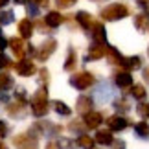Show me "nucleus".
<instances>
[{
	"mask_svg": "<svg viewBox=\"0 0 149 149\" xmlns=\"http://www.w3.org/2000/svg\"><path fill=\"white\" fill-rule=\"evenodd\" d=\"M92 39H94V42H101V44H105L107 42V31H105V26L103 24H96L94 28H92Z\"/></svg>",
	"mask_w": 149,
	"mask_h": 149,
	"instance_id": "nucleus-20",
	"label": "nucleus"
},
{
	"mask_svg": "<svg viewBox=\"0 0 149 149\" xmlns=\"http://www.w3.org/2000/svg\"><path fill=\"white\" fill-rule=\"evenodd\" d=\"M6 134H8V125H6V122L0 120V138H4Z\"/></svg>",
	"mask_w": 149,
	"mask_h": 149,
	"instance_id": "nucleus-40",
	"label": "nucleus"
},
{
	"mask_svg": "<svg viewBox=\"0 0 149 149\" xmlns=\"http://www.w3.org/2000/svg\"><path fill=\"white\" fill-rule=\"evenodd\" d=\"M111 149H125V142L123 140H114Z\"/></svg>",
	"mask_w": 149,
	"mask_h": 149,
	"instance_id": "nucleus-38",
	"label": "nucleus"
},
{
	"mask_svg": "<svg viewBox=\"0 0 149 149\" xmlns=\"http://www.w3.org/2000/svg\"><path fill=\"white\" fill-rule=\"evenodd\" d=\"M0 149H8V147H6V144H2V142H0Z\"/></svg>",
	"mask_w": 149,
	"mask_h": 149,
	"instance_id": "nucleus-47",
	"label": "nucleus"
},
{
	"mask_svg": "<svg viewBox=\"0 0 149 149\" xmlns=\"http://www.w3.org/2000/svg\"><path fill=\"white\" fill-rule=\"evenodd\" d=\"M41 0H30V4H39Z\"/></svg>",
	"mask_w": 149,
	"mask_h": 149,
	"instance_id": "nucleus-46",
	"label": "nucleus"
},
{
	"mask_svg": "<svg viewBox=\"0 0 149 149\" xmlns=\"http://www.w3.org/2000/svg\"><path fill=\"white\" fill-rule=\"evenodd\" d=\"M15 2H17V4H22V2H26V0H15Z\"/></svg>",
	"mask_w": 149,
	"mask_h": 149,
	"instance_id": "nucleus-48",
	"label": "nucleus"
},
{
	"mask_svg": "<svg viewBox=\"0 0 149 149\" xmlns=\"http://www.w3.org/2000/svg\"><path fill=\"white\" fill-rule=\"evenodd\" d=\"M114 109H116L118 112H127L131 109V105L125 98H118V100H114Z\"/></svg>",
	"mask_w": 149,
	"mask_h": 149,
	"instance_id": "nucleus-30",
	"label": "nucleus"
},
{
	"mask_svg": "<svg viewBox=\"0 0 149 149\" xmlns=\"http://www.w3.org/2000/svg\"><path fill=\"white\" fill-rule=\"evenodd\" d=\"M15 70L22 77H30V76H33V74L37 72V68H35V63H33V61H30V59H20L15 65Z\"/></svg>",
	"mask_w": 149,
	"mask_h": 149,
	"instance_id": "nucleus-9",
	"label": "nucleus"
},
{
	"mask_svg": "<svg viewBox=\"0 0 149 149\" xmlns=\"http://www.w3.org/2000/svg\"><path fill=\"white\" fill-rule=\"evenodd\" d=\"M76 20H77V24L81 26L83 30H87V31H92V28L98 24L96 19L88 13V11H77V13H76Z\"/></svg>",
	"mask_w": 149,
	"mask_h": 149,
	"instance_id": "nucleus-11",
	"label": "nucleus"
},
{
	"mask_svg": "<svg viewBox=\"0 0 149 149\" xmlns=\"http://www.w3.org/2000/svg\"><path fill=\"white\" fill-rule=\"evenodd\" d=\"M96 2H101V0H96Z\"/></svg>",
	"mask_w": 149,
	"mask_h": 149,
	"instance_id": "nucleus-51",
	"label": "nucleus"
},
{
	"mask_svg": "<svg viewBox=\"0 0 149 149\" xmlns=\"http://www.w3.org/2000/svg\"><path fill=\"white\" fill-rule=\"evenodd\" d=\"M0 35H2V28H0Z\"/></svg>",
	"mask_w": 149,
	"mask_h": 149,
	"instance_id": "nucleus-49",
	"label": "nucleus"
},
{
	"mask_svg": "<svg viewBox=\"0 0 149 149\" xmlns=\"http://www.w3.org/2000/svg\"><path fill=\"white\" fill-rule=\"evenodd\" d=\"M112 96H114L112 87L109 83H105V81L100 83L98 87H96V90H94V98H96V101H100V103H107Z\"/></svg>",
	"mask_w": 149,
	"mask_h": 149,
	"instance_id": "nucleus-8",
	"label": "nucleus"
},
{
	"mask_svg": "<svg viewBox=\"0 0 149 149\" xmlns=\"http://www.w3.org/2000/svg\"><path fill=\"white\" fill-rule=\"evenodd\" d=\"M129 15H131V8L127 4H122V2L109 4V6H105V8L100 11L101 20H109V22L122 20V19H125V17H129Z\"/></svg>",
	"mask_w": 149,
	"mask_h": 149,
	"instance_id": "nucleus-1",
	"label": "nucleus"
},
{
	"mask_svg": "<svg viewBox=\"0 0 149 149\" xmlns=\"http://www.w3.org/2000/svg\"><path fill=\"white\" fill-rule=\"evenodd\" d=\"M94 140H96V144H100V146H112V142H114L112 131H109V129H98V131H96Z\"/></svg>",
	"mask_w": 149,
	"mask_h": 149,
	"instance_id": "nucleus-15",
	"label": "nucleus"
},
{
	"mask_svg": "<svg viewBox=\"0 0 149 149\" xmlns=\"http://www.w3.org/2000/svg\"><path fill=\"white\" fill-rule=\"evenodd\" d=\"M8 114L13 118H22L24 116V105L17 101L15 105H8Z\"/></svg>",
	"mask_w": 149,
	"mask_h": 149,
	"instance_id": "nucleus-28",
	"label": "nucleus"
},
{
	"mask_svg": "<svg viewBox=\"0 0 149 149\" xmlns=\"http://www.w3.org/2000/svg\"><path fill=\"white\" fill-rule=\"evenodd\" d=\"M92 107H94V98H90V96H79L77 98V101H76V109H77V112L79 114H87V112H90L92 111Z\"/></svg>",
	"mask_w": 149,
	"mask_h": 149,
	"instance_id": "nucleus-14",
	"label": "nucleus"
},
{
	"mask_svg": "<svg viewBox=\"0 0 149 149\" xmlns=\"http://www.w3.org/2000/svg\"><path fill=\"white\" fill-rule=\"evenodd\" d=\"M63 15L61 13H57V11H50V13L46 15V19H44V22H46V26L48 28H59L63 24Z\"/></svg>",
	"mask_w": 149,
	"mask_h": 149,
	"instance_id": "nucleus-21",
	"label": "nucleus"
},
{
	"mask_svg": "<svg viewBox=\"0 0 149 149\" xmlns=\"http://www.w3.org/2000/svg\"><path fill=\"white\" fill-rule=\"evenodd\" d=\"M13 144L17 149H39L37 147V138L31 133H24V134H17L13 138Z\"/></svg>",
	"mask_w": 149,
	"mask_h": 149,
	"instance_id": "nucleus-5",
	"label": "nucleus"
},
{
	"mask_svg": "<svg viewBox=\"0 0 149 149\" xmlns=\"http://www.w3.org/2000/svg\"><path fill=\"white\" fill-rule=\"evenodd\" d=\"M136 112H138V116L142 120H147L149 118V103L147 101H140L138 107H136Z\"/></svg>",
	"mask_w": 149,
	"mask_h": 149,
	"instance_id": "nucleus-31",
	"label": "nucleus"
},
{
	"mask_svg": "<svg viewBox=\"0 0 149 149\" xmlns=\"http://www.w3.org/2000/svg\"><path fill=\"white\" fill-rule=\"evenodd\" d=\"M142 76H144V81L149 85V66H146V68H144V72H142Z\"/></svg>",
	"mask_w": 149,
	"mask_h": 149,
	"instance_id": "nucleus-42",
	"label": "nucleus"
},
{
	"mask_svg": "<svg viewBox=\"0 0 149 149\" xmlns=\"http://www.w3.org/2000/svg\"><path fill=\"white\" fill-rule=\"evenodd\" d=\"M129 125H131V122L125 116H122V114H114V116H111L107 120V127H109V131H112V133H122Z\"/></svg>",
	"mask_w": 149,
	"mask_h": 149,
	"instance_id": "nucleus-6",
	"label": "nucleus"
},
{
	"mask_svg": "<svg viewBox=\"0 0 149 149\" xmlns=\"http://www.w3.org/2000/svg\"><path fill=\"white\" fill-rule=\"evenodd\" d=\"M107 55V46L105 44H101V42H92L88 46V52H87V55H85V61H98L101 59V57H105Z\"/></svg>",
	"mask_w": 149,
	"mask_h": 149,
	"instance_id": "nucleus-7",
	"label": "nucleus"
},
{
	"mask_svg": "<svg viewBox=\"0 0 149 149\" xmlns=\"http://www.w3.org/2000/svg\"><path fill=\"white\" fill-rule=\"evenodd\" d=\"M131 96H133L134 100L144 101L147 98V90H146L144 85H133V87H131Z\"/></svg>",
	"mask_w": 149,
	"mask_h": 149,
	"instance_id": "nucleus-25",
	"label": "nucleus"
},
{
	"mask_svg": "<svg viewBox=\"0 0 149 149\" xmlns=\"http://www.w3.org/2000/svg\"><path fill=\"white\" fill-rule=\"evenodd\" d=\"M134 134L138 136V138H142V140H149V123L146 120L134 123Z\"/></svg>",
	"mask_w": 149,
	"mask_h": 149,
	"instance_id": "nucleus-22",
	"label": "nucleus"
},
{
	"mask_svg": "<svg viewBox=\"0 0 149 149\" xmlns=\"http://www.w3.org/2000/svg\"><path fill=\"white\" fill-rule=\"evenodd\" d=\"M94 138H90L88 134H79L77 136V147H81V149H94Z\"/></svg>",
	"mask_w": 149,
	"mask_h": 149,
	"instance_id": "nucleus-26",
	"label": "nucleus"
},
{
	"mask_svg": "<svg viewBox=\"0 0 149 149\" xmlns=\"http://www.w3.org/2000/svg\"><path fill=\"white\" fill-rule=\"evenodd\" d=\"M8 4H9V0H0V9H2V8H6Z\"/></svg>",
	"mask_w": 149,
	"mask_h": 149,
	"instance_id": "nucleus-45",
	"label": "nucleus"
},
{
	"mask_svg": "<svg viewBox=\"0 0 149 149\" xmlns=\"http://www.w3.org/2000/svg\"><path fill=\"white\" fill-rule=\"evenodd\" d=\"M136 4H138L144 11H147V9H149V0H136Z\"/></svg>",
	"mask_w": 149,
	"mask_h": 149,
	"instance_id": "nucleus-41",
	"label": "nucleus"
},
{
	"mask_svg": "<svg viewBox=\"0 0 149 149\" xmlns=\"http://www.w3.org/2000/svg\"><path fill=\"white\" fill-rule=\"evenodd\" d=\"M134 28L138 31H149V11H144V13L136 15L134 19Z\"/></svg>",
	"mask_w": 149,
	"mask_h": 149,
	"instance_id": "nucleus-19",
	"label": "nucleus"
},
{
	"mask_svg": "<svg viewBox=\"0 0 149 149\" xmlns=\"http://www.w3.org/2000/svg\"><path fill=\"white\" fill-rule=\"evenodd\" d=\"M107 59H109V65L122 66L125 57H123L122 54H120V50H118L116 46H107Z\"/></svg>",
	"mask_w": 149,
	"mask_h": 149,
	"instance_id": "nucleus-16",
	"label": "nucleus"
},
{
	"mask_svg": "<svg viewBox=\"0 0 149 149\" xmlns=\"http://www.w3.org/2000/svg\"><path fill=\"white\" fill-rule=\"evenodd\" d=\"M83 123H85V127H87V129H98L100 125L103 123V114L90 111V112H87L83 116Z\"/></svg>",
	"mask_w": 149,
	"mask_h": 149,
	"instance_id": "nucleus-12",
	"label": "nucleus"
},
{
	"mask_svg": "<svg viewBox=\"0 0 149 149\" xmlns=\"http://www.w3.org/2000/svg\"><path fill=\"white\" fill-rule=\"evenodd\" d=\"M55 48H57V41H55L54 37H50V39H46V41H44L41 46L35 50V57H37L39 61H46L48 57L55 52Z\"/></svg>",
	"mask_w": 149,
	"mask_h": 149,
	"instance_id": "nucleus-4",
	"label": "nucleus"
},
{
	"mask_svg": "<svg viewBox=\"0 0 149 149\" xmlns=\"http://www.w3.org/2000/svg\"><path fill=\"white\" fill-rule=\"evenodd\" d=\"M52 107H54V111L59 114V116H70L72 114V109L66 105V103H63V101H59V100H55L54 103H52Z\"/></svg>",
	"mask_w": 149,
	"mask_h": 149,
	"instance_id": "nucleus-24",
	"label": "nucleus"
},
{
	"mask_svg": "<svg viewBox=\"0 0 149 149\" xmlns=\"http://www.w3.org/2000/svg\"><path fill=\"white\" fill-rule=\"evenodd\" d=\"M114 85H116L118 88H122V90H125V88H131L133 87V76H131V72H127V70H120V72H116L114 74Z\"/></svg>",
	"mask_w": 149,
	"mask_h": 149,
	"instance_id": "nucleus-10",
	"label": "nucleus"
},
{
	"mask_svg": "<svg viewBox=\"0 0 149 149\" xmlns=\"http://www.w3.org/2000/svg\"><path fill=\"white\" fill-rule=\"evenodd\" d=\"M9 66H13L11 59H9L6 54H2V52H0V70H2V68H9Z\"/></svg>",
	"mask_w": 149,
	"mask_h": 149,
	"instance_id": "nucleus-34",
	"label": "nucleus"
},
{
	"mask_svg": "<svg viewBox=\"0 0 149 149\" xmlns=\"http://www.w3.org/2000/svg\"><path fill=\"white\" fill-rule=\"evenodd\" d=\"M122 66H123V70H127V72H131V70H138V68L142 66V57H140V55L125 57Z\"/></svg>",
	"mask_w": 149,
	"mask_h": 149,
	"instance_id": "nucleus-18",
	"label": "nucleus"
},
{
	"mask_svg": "<svg viewBox=\"0 0 149 149\" xmlns=\"http://www.w3.org/2000/svg\"><path fill=\"white\" fill-rule=\"evenodd\" d=\"M15 20V13L13 9H6L0 13V24H11V22Z\"/></svg>",
	"mask_w": 149,
	"mask_h": 149,
	"instance_id": "nucleus-32",
	"label": "nucleus"
},
{
	"mask_svg": "<svg viewBox=\"0 0 149 149\" xmlns=\"http://www.w3.org/2000/svg\"><path fill=\"white\" fill-rule=\"evenodd\" d=\"M26 9H28V13H30L31 17H33V15H35V17L39 15V8H37V6H35V4H30V6H28V8H26Z\"/></svg>",
	"mask_w": 149,
	"mask_h": 149,
	"instance_id": "nucleus-39",
	"label": "nucleus"
},
{
	"mask_svg": "<svg viewBox=\"0 0 149 149\" xmlns=\"http://www.w3.org/2000/svg\"><path fill=\"white\" fill-rule=\"evenodd\" d=\"M19 33L22 39H30L33 35V22L30 19H22L19 22Z\"/></svg>",
	"mask_w": 149,
	"mask_h": 149,
	"instance_id": "nucleus-17",
	"label": "nucleus"
},
{
	"mask_svg": "<svg viewBox=\"0 0 149 149\" xmlns=\"http://www.w3.org/2000/svg\"><path fill=\"white\" fill-rule=\"evenodd\" d=\"M13 85H15V81H13V77H11L9 74H6V72L0 74V92H6V90H9Z\"/></svg>",
	"mask_w": 149,
	"mask_h": 149,
	"instance_id": "nucleus-27",
	"label": "nucleus"
},
{
	"mask_svg": "<svg viewBox=\"0 0 149 149\" xmlns=\"http://www.w3.org/2000/svg\"><path fill=\"white\" fill-rule=\"evenodd\" d=\"M94 83H96L94 76H92L90 72H87V70L77 72V74H74V76L70 77V85H72L76 90H87V88L92 87Z\"/></svg>",
	"mask_w": 149,
	"mask_h": 149,
	"instance_id": "nucleus-3",
	"label": "nucleus"
},
{
	"mask_svg": "<svg viewBox=\"0 0 149 149\" xmlns=\"http://www.w3.org/2000/svg\"><path fill=\"white\" fill-rule=\"evenodd\" d=\"M77 65V55H76V50L70 48L68 50V55H66V59H65V65H63V68H65L66 72H72L74 68H76Z\"/></svg>",
	"mask_w": 149,
	"mask_h": 149,
	"instance_id": "nucleus-23",
	"label": "nucleus"
},
{
	"mask_svg": "<svg viewBox=\"0 0 149 149\" xmlns=\"http://www.w3.org/2000/svg\"><path fill=\"white\" fill-rule=\"evenodd\" d=\"M83 125H85V123H83ZM83 125H81V122L74 120V122H70V125H68V129H70L72 133H81V131H83Z\"/></svg>",
	"mask_w": 149,
	"mask_h": 149,
	"instance_id": "nucleus-36",
	"label": "nucleus"
},
{
	"mask_svg": "<svg viewBox=\"0 0 149 149\" xmlns=\"http://www.w3.org/2000/svg\"><path fill=\"white\" fill-rule=\"evenodd\" d=\"M48 107H50V103H48V90H46V87H41L35 94H33V98H31V112H33V116H35V118L46 116V114H48Z\"/></svg>",
	"mask_w": 149,
	"mask_h": 149,
	"instance_id": "nucleus-2",
	"label": "nucleus"
},
{
	"mask_svg": "<svg viewBox=\"0 0 149 149\" xmlns=\"http://www.w3.org/2000/svg\"><path fill=\"white\" fill-rule=\"evenodd\" d=\"M4 103H8V96H6V94H0V105H4Z\"/></svg>",
	"mask_w": 149,
	"mask_h": 149,
	"instance_id": "nucleus-44",
	"label": "nucleus"
},
{
	"mask_svg": "<svg viewBox=\"0 0 149 149\" xmlns=\"http://www.w3.org/2000/svg\"><path fill=\"white\" fill-rule=\"evenodd\" d=\"M9 48L11 52H13V55H17L19 59H24V55H26V44L24 41H22V37H13V39H9Z\"/></svg>",
	"mask_w": 149,
	"mask_h": 149,
	"instance_id": "nucleus-13",
	"label": "nucleus"
},
{
	"mask_svg": "<svg viewBox=\"0 0 149 149\" xmlns=\"http://www.w3.org/2000/svg\"><path fill=\"white\" fill-rule=\"evenodd\" d=\"M147 55H149V48H147Z\"/></svg>",
	"mask_w": 149,
	"mask_h": 149,
	"instance_id": "nucleus-50",
	"label": "nucleus"
},
{
	"mask_svg": "<svg viewBox=\"0 0 149 149\" xmlns=\"http://www.w3.org/2000/svg\"><path fill=\"white\" fill-rule=\"evenodd\" d=\"M77 0H55V4L59 6L61 9H68V8H72V6H76Z\"/></svg>",
	"mask_w": 149,
	"mask_h": 149,
	"instance_id": "nucleus-35",
	"label": "nucleus"
},
{
	"mask_svg": "<svg viewBox=\"0 0 149 149\" xmlns=\"http://www.w3.org/2000/svg\"><path fill=\"white\" fill-rule=\"evenodd\" d=\"M15 100L19 103H22V105H26V88L24 87H19L15 90Z\"/></svg>",
	"mask_w": 149,
	"mask_h": 149,
	"instance_id": "nucleus-33",
	"label": "nucleus"
},
{
	"mask_svg": "<svg viewBox=\"0 0 149 149\" xmlns=\"http://www.w3.org/2000/svg\"><path fill=\"white\" fill-rule=\"evenodd\" d=\"M8 44H9V42H8V41H6V39H4L2 35H0V50H4L6 46H8Z\"/></svg>",
	"mask_w": 149,
	"mask_h": 149,
	"instance_id": "nucleus-43",
	"label": "nucleus"
},
{
	"mask_svg": "<svg viewBox=\"0 0 149 149\" xmlns=\"http://www.w3.org/2000/svg\"><path fill=\"white\" fill-rule=\"evenodd\" d=\"M39 77H41V85L46 87V85H48V70H46V68H42V70L39 72Z\"/></svg>",
	"mask_w": 149,
	"mask_h": 149,
	"instance_id": "nucleus-37",
	"label": "nucleus"
},
{
	"mask_svg": "<svg viewBox=\"0 0 149 149\" xmlns=\"http://www.w3.org/2000/svg\"><path fill=\"white\" fill-rule=\"evenodd\" d=\"M55 146H57V149H76L77 147V144L70 138H59L55 142Z\"/></svg>",
	"mask_w": 149,
	"mask_h": 149,
	"instance_id": "nucleus-29",
	"label": "nucleus"
}]
</instances>
